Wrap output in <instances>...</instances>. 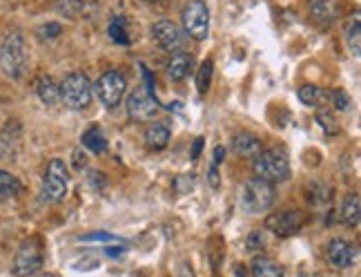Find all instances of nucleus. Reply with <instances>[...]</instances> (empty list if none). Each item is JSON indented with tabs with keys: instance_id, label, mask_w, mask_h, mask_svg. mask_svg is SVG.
<instances>
[{
	"instance_id": "aec40b11",
	"label": "nucleus",
	"mask_w": 361,
	"mask_h": 277,
	"mask_svg": "<svg viewBox=\"0 0 361 277\" xmlns=\"http://www.w3.org/2000/svg\"><path fill=\"white\" fill-rule=\"evenodd\" d=\"M109 38L114 40V43L123 45V47H130L132 38H130V32H128V20L123 16H116L112 23H109Z\"/></svg>"
},
{
	"instance_id": "5701e85b",
	"label": "nucleus",
	"mask_w": 361,
	"mask_h": 277,
	"mask_svg": "<svg viewBox=\"0 0 361 277\" xmlns=\"http://www.w3.org/2000/svg\"><path fill=\"white\" fill-rule=\"evenodd\" d=\"M54 7H56V11L61 13V16L74 20L82 13L85 3H82V0H54Z\"/></svg>"
},
{
	"instance_id": "393cba45",
	"label": "nucleus",
	"mask_w": 361,
	"mask_h": 277,
	"mask_svg": "<svg viewBox=\"0 0 361 277\" xmlns=\"http://www.w3.org/2000/svg\"><path fill=\"white\" fill-rule=\"evenodd\" d=\"M212 72H214V63L210 59H205L199 67L197 72V88H199V94H207L210 90V83H212Z\"/></svg>"
},
{
	"instance_id": "b1692460",
	"label": "nucleus",
	"mask_w": 361,
	"mask_h": 277,
	"mask_svg": "<svg viewBox=\"0 0 361 277\" xmlns=\"http://www.w3.org/2000/svg\"><path fill=\"white\" fill-rule=\"evenodd\" d=\"M310 13L312 18L317 23H330L332 18H335V7H332L330 0H314V3L310 5Z\"/></svg>"
},
{
	"instance_id": "39448f33",
	"label": "nucleus",
	"mask_w": 361,
	"mask_h": 277,
	"mask_svg": "<svg viewBox=\"0 0 361 277\" xmlns=\"http://www.w3.org/2000/svg\"><path fill=\"white\" fill-rule=\"evenodd\" d=\"M43 244H40L36 237L27 240L20 244V248L16 251V257H13V264H11V273L16 277H32L40 271L43 266Z\"/></svg>"
},
{
	"instance_id": "f3484780",
	"label": "nucleus",
	"mask_w": 361,
	"mask_h": 277,
	"mask_svg": "<svg viewBox=\"0 0 361 277\" xmlns=\"http://www.w3.org/2000/svg\"><path fill=\"white\" fill-rule=\"evenodd\" d=\"M145 143L149 150H165L170 143V128L165 123H154L147 132H145Z\"/></svg>"
},
{
	"instance_id": "f257e3e1",
	"label": "nucleus",
	"mask_w": 361,
	"mask_h": 277,
	"mask_svg": "<svg viewBox=\"0 0 361 277\" xmlns=\"http://www.w3.org/2000/svg\"><path fill=\"white\" fill-rule=\"evenodd\" d=\"M27 45L25 38L18 32H11L3 45H0V69L9 76V78H20L27 69Z\"/></svg>"
},
{
	"instance_id": "a878e982",
	"label": "nucleus",
	"mask_w": 361,
	"mask_h": 277,
	"mask_svg": "<svg viewBox=\"0 0 361 277\" xmlns=\"http://www.w3.org/2000/svg\"><path fill=\"white\" fill-rule=\"evenodd\" d=\"M348 49L355 54V57H359V52H361V27H359V16H355V23H353V27L348 30Z\"/></svg>"
},
{
	"instance_id": "473e14b6",
	"label": "nucleus",
	"mask_w": 361,
	"mask_h": 277,
	"mask_svg": "<svg viewBox=\"0 0 361 277\" xmlns=\"http://www.w3.org/2000/svg\"><path fill=\"white\" fill-rule=\"evenodd\" d=\"M201 150H203V136H197V138H194V146H192V159H194V161L199 159Z\"/></svg>"
},
{
	"instance_id": "c756f323",
	"label": "nucleus",
	"mask_w": 361,
	"mask_h": 277,
	"mask_svg": "<svg viewBox=\"0 0 361 277\" xmlns=\"http://www.w3.org/2000/svg\"><path fill=\"white\" fill-rule=\"evenodd\" d=\"M63 30H61V25L59 23H49V25H45L43 30H40V36L43 38H51V36H59Z\"/></svg>"
},
{
	"instance_id": "ddd939ff",
	"label": "nucleus",
	"mask_w": 361,
	"mask_h": 277,
	"mask_svg": "<svg viewBox=\"0 0 361 277\" xmlns=\"http://www.w3.org/2000/svg\"><path fill=\"white\" fill-rule=\"evenodd\" d=\"M232 150L237 152L241 159H255L259 152L263 150V146H261V138L259 136L250 134V132H241V134L234 136Z\"/></svg>"
},
{
	"instance_id": "412c9836",
	"label": "nucleus",
	"mask_w": 361,
	"mask_h": 277,
	"mask_svg": "<svg viewBox=\"0 0 361 277\" xmlns=\"http://www.w3.org/2000/svg\"><path fill=\"white\" fill-rule=\"evenodd\" d=\"M20 190H23V184H20L18 177H13L11 172L0 170V199L16 197Z\"/></svg>"
},
{
	"instance_id": "2f4dec72",
	"label": "nucleus",
	"mask_w": 361,
	"mask_h": 277,
	"mask_svg": "<svg viewBox=\"0 0 361 277\" xmlns=\"http://www.w3.org/2000/svg\"><path fill=\"white\" fill-rule=\"evenodd\" d=\"M141 72H143V76H145V90L149 92V94H154V76H152V72L145 67V65H141Z\"/></svg>"
},
{
	"instance_id": "6e6552de",
	"label": "nucleus",
	"mask_w": 361,
	"mask_h": 277,
	"mask_svg": "<svg viewBox=\"0 0 361 277\" xmlns=\"http://www.w3.org/2000/svg\"><path fill=\"white\" fill-rule=\"evenodd\" d=\"M67 186H69V172L67 165L61 159H51L45 168L43 177V195L49 201H61L67 195Z\"/></svg>"
},
{
	"instance_id": "e433bc0d",
	"label": "nucleus",
	"mask_w": 361,
	"mask_h": 277,
	"mask_svg": "<svg viewBox=\"0 0 361 277\" xmlns=\"http://www.w3.org/2000/svg\"><path fill=\"white\" fill-rule=\"evenodd\" d=\"M145 3H159V0H145Z\"/></svg>"
},
{
	"instance_id": "4be33fe9",
	"label": "nucleus",
	"mask_w": 361,
	"mask_h": 277,
	"mask_svg": "<svg viewBox=\"0 0 361 277\" xmlns=\"http://www.w3.org/2000/svg\"><path fill=\"white\" fill-rule=\"evenodd\" d=\"M299 99L303 105L319 107L322 103H326V92L317 86H303V88H299Z\"/></svg>"
},
{
	"instance_id": "f03ea898",
	"label": "nucleus",
	"mask_w": 361,
	"mask_h": 277,
	"mask_svg": "<svg viewBox=\"0 0 361 277\" xmlns=\"http://www.w3.org/2000/svg\"><path fill=\"white\" fill-rule=\"evenodd\" d=\"M252 170L257 179H263L268 184L286 182L290 177V161L279 150H261L252 161Z\"/></svg>"
},
{
	"instance_id": "bb28decb",
	"label": "nucleus",
	"mask_w": 361,
	"mask_h": 277,
	"mask_svg": "<svg viewBox=\"0 0 361 277\" xmlns=\"http://www.w3.org/2000/svg\"><path fill=\"white\" fill-rule=\"evenodd\" d=\"M245 246L250 251H263V248H266V237H263V232H259V230L250 232L245 240Z\"/></svg>"
},
{
	"instance_id": "dca6fc26",
	"label": "nucleus",
	"mask_w": 361,
	"mask_h": 277,
	"mask_svg": "<svg viewBox=\"0 0 361 277\" xmlns=\"http://www.w3.org/2000/svg\"><path fill=\"white\" fill-rule=\"evenodd\" d=\"M252 277H286V271L274 259L257 255L252 259Z\"/></svg>"
},
{
	"instance_id": "7c9ffc66",
	"label": "nucleus",
	"mask_w": 361,
	"mask_h": 277,
	"mask_svg": "<svg viewBox=\"0 0 361 277\" xmlns=\"http://www.w3.org/2000/svg\"><path fill=\"white\" fill-rule=\"evenodd\" d=\"M332 96H335V99H332V101H335V105H337L339 110H345V107L350 105V99H348V94H345L343 90H337V92L332 94Z\"/></svg>"
},
{
	"instance_id": "f8f14e48",
	"label": "nucleus",
	"mask_w": 361,
	"mask_h": 277,
	"mask_svg": "<svg viewBox=\"0 0 361 277\" xmlns=\"http://www.w3.org/2000/svg\"><path fill=\"white\" fill-rule=\"evenodd\" d=\"M357 257V251H355V246L348 242V240H330L328 244V261L335 269H348L353 266V261Z\"/></svg>"
},
{
	"instance_id": "f704fd0d",
	"label": "nucleus",
	"mask_w": 361,
	"mask_h": 277,
	"mask_svg": "<svg viewBox=\"0 0 361 277\" xmlns=\"http://www.w3.org/2000/svg\"><path fill=\"white\" fill-rule=\"evenodd\" d=\"M224 157H226V150H224V146H216V148H214V163L219 165L221 161H224Z\"/></svg>"
},
{
	"instance_id": "4c0bfd02",
	"label": "nucleus",
	"mask_w": 361,
	"mask_h": 277,
	"mask_svg": "<svg viewBox=\"0 0 361 277\" xmlns=\"http://www.w3.org/2000/svg\"><path fill=\"white\" fill-rule=\"evenodd\" d=\"M183 277H192V273H190V275H188V273H185V275H183Z\"/></svg>"
},
{
	"instance_id": "72a5a7b5",
	"label": "nucleus",
	"mask_w": 361,
	"mask_h": 277,
	"mask_svg": "<svg viewBox=\"0 0 361 277\" xmlns=\"http://www.w3.org/2000/svg\"><path fill=\"white\" fill-rule=\"evenodd\" d=\"M210 184H212V188H219V170H216V163H212V168H210Z\"/></svg>"
},
{
	"instance_id": "4468645a",
	"label": "nucleus",
	"mask_w": 361,
	"mask_h": 277,
	"mask_svg": "<svg viewBox=\"0 0 361 277\" xmlns=\"http://www.w3.org/2000/svg\"><path fill=\"white\" fill-rule=\"evenodd\" d=\"M194 69V59L192 54H185V52H176L172 54V59L168 63V76L176 83L185 81L190 76V72Z\"/></svg>"
},
{
	"instance_id": "2eb2a0df",
	"label": "nucleus",
	"mask_w": 361,
	"mask_h": 277,
	"mask_svg": "<svg viewBox=\"0 0 361 277\" xmlns=\"http://www.w3.org/2000/svg\"><path fill=\"white\" fill-rule=\"evenodd\" d=\"M80 143H82V148H87L90 152H94V155H105L107 148H109L107 136L99 126H92L85 134H82Z\"/></svg>"
},
{
	"instance_id": "20e7f679",
	"label": "nucleus",
	"mask_w": 361,
	"mask_h": 277,
	"mask_svg": "<svg viewBox=\"0 0 361 277\" xmlns=\"http://www.w3.org/2000/svg\"><path fill=\"white\" fill-rule=\"evenodd\" d=\"M61 101L69 110H85L92 103V83L82 72H72L65 76L61 86Z\"/></svg>"
},
{
	"instance_id": "c85d7f7f",
	"label": "nucleus",
	"mask_w": 361,
	"mask_h": 277,
	"mask_svg": "<svg viewBox=\"0 0 361 277\" xmlns=\"http://www.w3.org/2000/svg\"><path fill=\"white\" fill-rule=\"evenodd\" d=\"M174 186H176L178 192H188L194 186V177H178L176 182H174Z\"/></svg>"
},
{
	"instance_id": "6ab92c4d",
	"label": "nucleus",
	"mask_w": 361,
	"mask_h": 277,
	"mask_svg": "<svg viewBox=\"0 0 361 277\" xmlns=\"http://www.w3.org/2000/svg\"><path fill=\"white\" fill-rule=\"evenodd\" d=\"M38 96H40V101H43L47 107L51 105H56L61 101V86H56L49 76H40L38 78Z\"/></svg>"
},
{
	"instance_id": "9b49d317",
	"label": "nucleus",
	"mask_w": 361,
	"mask_h": 277,
	"mask_svg": "<svg viewBox=\"0 0 361 277\" xmlns=\"http://www.w3.org/2000/svg\"><path fill=\"white\" fill-rule=\"evenodd\" d=\"M303 226V215L297 211H279L266 217V228L276 237H293Z\"/></svg>"
},
{
	"instance_id": "423d86ee",
	"label": "nucleus",
	"mask_w": 361,
	"mask_h": 277,
	"mask_svg": "<svg viewBox=\"0 0 361 277\" xmlns=\"http://www.w3.org/2000/svg\"><path fill=\"white\" fill-rule=\"evenodd\" d=\"M125 90H128V81H125V76L116 72V69H109V72L101 74L92 88V92H96V96H99V101L109 110L116 107L123 101Z\"/></svg>"
},
{
	"instance_id": "0eeeda50",
	"label": "nucleus",
	"mask_w": 361,
	"mask_h": 277,
	"mask_svg": "<svg viewBox=\"0 0 361 277\" xmlns=\"http://www.w3.org/2000/svg\"><path fill=\"white\" fill-rule=\"evenodd\" d=\"M183 30L194 40H205L210 34V9L203 0H190L183 9Z\"/></svg>"
},
{
	"instance_id": "a211bd4d",
	"label": "nucleus",
	"mask_w": 361,
	"mask_h": 277,
	"mask_svg": "<svg viewBox=\"0 0 361 277\" xmlns=\"http://www.w3.org/2000/svg\"><path fill=\"white\" fill-rule=\"evenodd\" d=\"M339 215H341V221H343L345 226H357L359 224L361 206H359V195H357V192H353V195H348L341 201Z\"/></svg>"
},
{
	"instance_id": "cd10ccee",
	"label": "nucleus",
	"mask_w": 361,
	"mask_h": 277,
	"mask_svg": "<svg viewBox=\"0 0 361 277\" xmlns=\"http://www.w3.org/2000/svg\"><path fill=\"white\" fill-rule=\"evenodd\" d=\"M82 242H103V244H123V240L114 237V235H107V232H90L82 237Z\"/></svg>"
},
{
	"instance_id": "c9c22d12",
	"label": "nucleus",
	"mask_w": 361,
	"mask_h": 277,
	"mask_svg": "<svg viewBox=\"0 0 361 277\" xmlns=\"http://www.w3.org/2000/svg\"><path fill=\"white\" fill-rule=\"evenodd\" d=\"M38 277H56V275H51V273H45V275H38Z\"/></svg>"
},
{
	"instance_id": "1a4fd4ad",
	"label": "nucleus",
	"mask_w": 361,
	"mask_h": 277,
	"mask_svg": "<svg viewBox=\"0 0 361 277\" xmlns=\"http://www.w3.org/2000/svg\"><path fill=\"white\" fill-rule=\"evenodd\" d=\"M159 112V103H157V96L149 94L145 88H136L130 99H128V114L132 121L136 123H145L149 119H154Z\"/></svg>"
},
{
	"instance_id": "9d476101",
	"label": "nucleus",
	"mask_w": 361,
	"mask_h": 277,
	"mask_svg": "<svg viewBox=\"0 0 361 277\" xmlns=\"http://www.w3.org/2000/svg\"><path fill=\"white\" fill-rule=\"evenodd\" d=\"M152 38H154V43L165 49V52H180L185 45V34L183 30L172 23V20H159L152 25Z\"/></svg>"
},
{
	"instance_id": "7ed1b4c3",
	"label": "nucleus",
	"mask_w": 361,
	"mask_h": 277,
	"mask_svg": "<svg viewBox=\"0 0 361 277\" xmlns=\"http://www.w3.org/2000/svg\"><path fill=\"white\" fill-rule=\"evenodd\" d=\"M274 204V188L263 179H250L241 188V206L250 215H261L270 211Z\"/></svg>"
}]
</instances>
